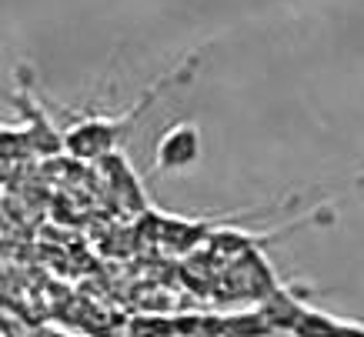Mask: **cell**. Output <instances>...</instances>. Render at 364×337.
Here are the masks:
<instances>
[{
    "label": "cell",
    "instance_id": "6da1fadb",
    "mask_svg": "<svg viewBox=\"0 0 364 337\" xmlns=\"http://www.w3.org/2000/svg\"><path fill=\"white\" fill-rule=\"evenodd\" d=\"M194 64H198V60H194ZM194 64L181 67V70H177V74H171V77H161V84L147 90V94H144V97L137 100L131 110H124L121 117H100V114L74 117V124L64 131V151L70 154V157H77V161H100V157H107V154L117 147V141H121L124 134L137 124V117H141L144 110L151 107V104H154V100L161 97L171 84L184 80V77L191 80Z\"/></svg>",
    "mask_w": 364,
    "mask_h": 337
},
{
    "label": "cell",
    "instance_id": "7a4b0ae2",
    "mask_svg": "<svg viewBox=\"0 0 364 337\" xmlns=\"http://www.w3.org/2000/svg\"><path fill=\"white\" fill-rule=\"evenodd\" d=\"M204 141H200V127L194 120H177L171 124L154 147V174H181L200 161Z\"/></svg>",
    "mask_w": 364,
    "mask_h": 337
},
{
    "label": "cell",
    "instance_id": "3957f363",
    "mask_svg": "<svg viewBox=\"0 0 364 337\" xmlns=\"http://www.w3.org/2000/svg\"><path fill=\"white\" fill-rule=\"evenodd\" d=\"M100 171H104V177H107V184L114 187V194L121 197L127 207H134V210L147 207V197H144V191H141V181H137V174H134V167L127 164L124 154L111 151L107 157H100Z\"/></svg>",
    "mask_w": 364,
    "mask_h": 337
},
{
    "label": "cell",
    "instance_id": "277c9868",
    "mask_svg": "<svg viewBox=\"0 0 364 337\" xmlns=\"http://www.w3.org/2000/svg\"><path fill=\"white\" fill-rule=\"evenodd\" d=\"M338 327H341V317L328 314V311H318V307H308L294 321L291 337H338Z\"/></svg>",
    "mask_w": 364,
    "mask_h": 337
},
{
    "label": "cell",
    "instance_id": "5b68a950",
    "mask_svg": "<svg viewBox=\"0 0 364 337\" xmlns=\"http://www.w3.org/2000/svg\"><path fill=\"white\" fill-rule=\"evenodd\" d=\"M338 337H364V324L361 321H341Z\"/></svg>",
    "mask_w": 364,
    "mask_h": 337
}]
</instances>
